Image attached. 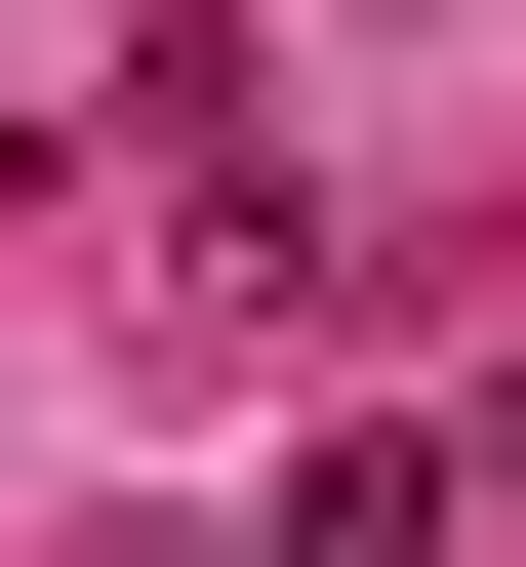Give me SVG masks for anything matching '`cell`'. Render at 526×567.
<instances>
[{"instance_id": "cell-1", "label": "cell", "mask_w": 526, "mask_h": 567, "mask_svg": "<svg viewBox=\"0 0 526 567\" xmlns=\"http://www.w3.org/2000/svg\"><path fill=\"white\" fill-rule=\"evenodd\" d=\"M244 567H445V446H324V486L244 527Z\"/></svg>"}]
</instances>
